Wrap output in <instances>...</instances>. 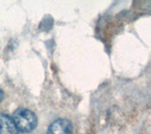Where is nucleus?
Returning a JSON list of instances; mask_svg holds the SVG:
<instances>
[{"label": "nucleus", "mask_w": 151, "mask_h": 134, "mask_svg": "<svg viewBox=\"0 0 151 134\" xmlns=\"http://www.w3.org/2000/svg\"><path fill=\"white\" fill-rule=\"evenodd\" d=\"M73 125L68 119L59 118L53 121L48 128L47 134H72Z\"/></svg>", "instance_id": "nucleus-2"}, {"label": "nucleus", "mask_w": 151, "mask_h": 134, "mask_svg": "<svg viewBox=\"0 0 151 134\" xmlns=\"http://www.w3.org/2000/svg\"><path fill=\"white\" fill-rule=\"evenodd\" d=\"M3 98H4V93H3V91L0 89V102L2 101Z\"/></svg>", "instance_id": "nucleus-4"}, {"label": "nucleus", "mask_w": 151, "mask_h": 134, "mask_svg": "<svg viewBox=\"0 0 151 134\" xmlns=\"http://www.w3.org/2000/svg\"><path fill=\"white\" fill-rule=\"evenodd\" d=\"M12 120L17 130L23 133L32 131L37 126V117L35 113L27 109H17L13 112Z\"/></svg>", "instance_id": "nucleus-1"}, {"label": "nucleus", "mask_w": 151, "mask_h": 134, "mask_svg": "<svg viewBox=\"0 0 151 134\" xmlns=\"http://www.w3.org/2000/svg\"><path fill=\"white\" fill-rule=\"evenodd\" d=\"M0 134H17L12 118L4 113H0Z\"/></svg>", "instance_id": "nucleus-3"}]
</instances>
